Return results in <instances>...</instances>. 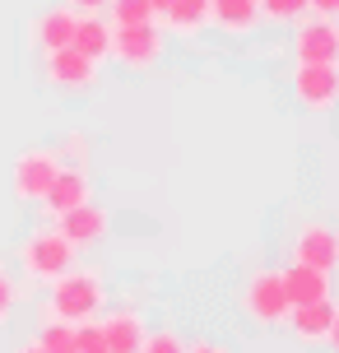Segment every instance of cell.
Here are the masks:
<instances>
[{
  "label": "cell",
  "mask_w": 339,
  "mask_h": 353,
  "mask_svg": "<svg viewBox=\"0 0 339 353\" xmlns=\"http://www.w3.org/2000/svg\"><path fill=\"white\" fill-rule=\"evenodd\" d=\"M107 307V279L93 265H70L61 279H52V302L42 307V316H56L65 325L98 321Z\"/></svg>",
  "instance_id": "cell-1"
},
{
  "label": "cell",
  "mask_w": 339,
  "mask_h": 353,
  "mask_svg": "<svg viewBox=\"0 0 339 353\" xmlns=\"http://www.w3.org/2000/svg\"><path fill=\"white\" fill-rule=\"evenodd\" d=\"M74 261H79V251L65 242V232H61V228H33L23 242H19V270H23L33 283L61 279Z\"/></svg>",
  "instance_id": "cell-2"
},
{
  "label": "cell",
  "mask_w": 339,
  "mask_h": 353,
  "mask_svg": "<svg viewBox=\"0 0 339 353\" xmlns=\"http://www.w3.org/2000/svg\"><path fill=\"white\" fill-rule=\"evenodd\" d=\"M293 61L298 65H339V23L307 10L293 23Z\"/></svg>",
  "instance_id": "cell-3"
},
{
  "label": "cell",
  "mask_w": 339,
  "mask_h": 353,
  "mask_svg": "<svg viewBox=\"0 0 339 353\" xmlns=\"http://www.w3.org/2000/svg\"><path fill=\"white\" fill-rule=\"evenodd\" d=\"M163 47H167V33L158 23H135V28H112L107 56L125 70H154L163 61Z\"/></svg>",
  "instance_id": "cell-4"
},
{
  "label": "cell",
  "mask_w": 339,
  "mask_h": 353,
  "mask_svg": "<svg viewBox=\"0 0 339 353\" xmlns=\"http://www.w3.org/2000/svg\"><path fill=\"white\" fill-rule=\"evenodd\" d=\"M56 172H61L56 149H23L14 159V168H10V191H14V200H23V205H42V195H47V186L56 181Z\"/></svg>",
  "instance_id": "cell-5"
},
{
  "label": "cell",
  "mask_w": 339,
  "mask_h": 353,
  "mask_svg": "<svg viewBox=\"0 0 339 353\" xmlns=\"http://www.w3.org/2000/svg\"><path fill=\"white\" fill-rule=\"evenodd\" d=\"M242 307L256 325H288V293H284V279L279 270H256L247 279V293H242Z\"/></svg>",
  "instance_id": "cell-6"
},
{
  "label": "cell",
  "mask_w": 339,
  "mask_h": 353,
  "mask_svg": "<svg viewBox=\"0 0 339 353\" xmlns=\"http://www.w3.org/2000/svg\"><path fill=\"white\" fill-rule=\"evenodd\" d=\"M293 98L307 112H330L339 103V65H293Z\"/></svg>",
  "instance_id": "cell-7"
},
{
  "label": "cell",
  "mask_w": 339,
  "mask_h": 353,
  "mask_svg": "<svg viewBox=\"0 0 339 353\" xmlns=\"http://www.w3.org/2000/svg\"><path fill=\"white\" fill-rule=\"evenodd\" d=\"M293 261L298 265H311V270H321V274H330L339 265V242H335V228L330 223H302L298 228V237H293Z\"/></svg>",
  "instance_id": "cell-8"
},
{
  "label": "cell",
  "mask_w": 339,
  "mask_h": 353,
  "mask_svg": "<svg viewBox=\"0 0 339 353\" xmlns=\"http://www.w3.org/2000/svg\"><path fill=\"white\" fill-rule=\"evenodd\" d=\"M56 228L65 232V242H70L74 251H84V247H93V242L107 237V210H103L98 200H84V205H74V210L61 214Z\"/></svg>",
  "instance_id": "cell-9"
},
{
  "label": "cell",
  "mask_w": 339,
  "mask_h": 353,
  "mask_svg": "<svg viewBox=\"0 0 339 353\" xmlns=\"http://www.w3.org/2000/svg\"><path fill=\"white\" fill-rule=\"evenodd\" d=\"M47 84L52 88H93L98 84V61L79 56L74 47L47 52Z\"/></svg>",
  "instance_id": "cell-10"
},
{
  "label": "cell",
  "mask_w": 339,
  "mask_h": 353,
  "mask_svg": "<svg viewBox=\"0 0 339 353\" xmlns=\"http://www.w3.org/2000/svg\"><path fill=\"white\" fill-rule=\"evenodd\" d=\"M74 10L70 5H52V10H42V14L28 23V37H33V47L42 56L47 52H61V47H70V37H74Z\"/></svg>",
  "instance_id": "cell-11"
},
{
  "label": "cell",
  "mask_w": 339,
  "mask_h": 353,
  "mask_svg": "<svg viewBox=\"0 0 339 353\" xmlns=\"http://www.w3.org/2000/svg\"><path fill=\"white\" fill-rule=\"evenodd\" d=\"M98 330L107 339V353H140L144 335H149V330H144V316L130 312V307H116L107 316H98Z\"/></svg>",
  "instance_id": "cell-12"
},
{
  "label": "cell",
  "mask_w": 339,
  "mask_h": 353,
  "mask_svg": "<svg viewBox=\"0 0 339 353\" xmlns=\"http://www.w3.org/2000/svg\"><path fill=\"white\" fill-rule=\"evenodd\" d=\"M84 200H93L89 172H84V168H61V172H56V181L47 186V195H42V205H47V214H52V219H61L65 210L84 205Z\"/></svg>",
  "instance_id": "cell-13"
},
{
  "label": "cell",
  "mask_w": 339,
  "mask_h": 353,
  "mask_svg": "<svg viewBox=\"0 0 339 353\" xmlns=\"http://www.w3.org/2000/svg\"><path fill=\"white\" fill-rule=\"evenodd\" d=\"M279 279H284V293H288V307H307V302H321L330 298V274L321 270H311V265H288L279 270Z\"/></svg>",
  "instance_id": "cell-14"
},
{
  "label": "cell",
  "mask_w": 339,
  "mask_h": 353,
  "mask_svg": "<svg viewBox=\"0 0 339 353\" xmlns=\"http://www.w3.org/2000/svg\"><path fill=\"white\" fill-rule=\"evenodd\" d=\"M330 321H335V302H330V298L307 302V307H293V312H288V325H293L298 344H325Z\"/></svg>",
  "instance_id": "cell-15"
},
{
  "label": "cell",
  "mask_w": 339,
  "mask_h": 353,
  "mask_svg": "<svg viewBox=\"0 0 339 353\" xmlns=\"http://www.w3.org/2000/svg\"><path fill=\"white\" fill-rule=\"evenodd\" d=\"M70 47L79 56H89V61H107V47H112V23L103 14H79L74 19V37H70Z\"/></svg>",
  "instance_id": "cell-16"
},
{
  "label": "cell",
  "mask_w": 339,
  "mask_h": 353,
  "mask_svg": "<svg viewBox=\"0 0 339 353\" xmlns=\"http://www.w3.org/2000/svg\"><path fill=\"white\" fill-rule=\"evenodd\" d=\"M209 23L223 33H251L260 23V0H209Z\"/></svg>",
  "instance_id": "cell-17"
},
{
  "label": "cell",
  "mask_w": 339,
  "mask_h": 353,
  "mask_svg": "<svg viewBox=\"0 0 339 353\" xmlns=\"http://www.w3.org/2000/svg\"><path fill=\"white\" fill-rule=\"evenodd\" d=\"M200 28H209V0H172L163 10V33L196 37Z\"/></svg>",
  "instance_id": "cell-18"
},
{
  "label": "cell",
  "mask_w": 339,
  "mask_h": 353,
  "mask_svg": "<svg viewBox=\"0 0 339 353\" xmlns=\"http://www.w3.org/2000/svg\"><path fill=\"white\" fill-rule=\"evenodd\" d=\"M37 344L47 353H74V325H65V321H56V316H42L37 312Z\"/></svg>",
  "instance_id": "cell-19"
},
{
  "label": "cell",
  "mask_w": 339,
  "mask_h": 353,
  "mask_svg": "<svg viewBox=\"0 0 339 353\" xmlns=\"http://www.w3.org/2000/svg\"><path fill=\"white\" fill-rule=\"evenodd\" d=\"M154 5L149 0H107V23L112 28H135V23H154Z\"/></svg>",
  "instance_id": "cell-20"
},
{
  "label": "cell",
  "mask_w": 339,
  "mask_h": 353,
  "mask_svg": "<svg viewBox=\"0 0 339 353\" xmlns=\"http://www.w3.org/2000/svg\"><path fill=\"white\" fill-rule=\"evenodd\" d=\"M307 14V0H260V19L269 23H298Z\"/></svg>",
  "instance_id": "cell-21"
},
{
  "label": "cell",
  "mask_w": 339,
  "mask_h": 353,
  "mask_svg": "<svg viewBox=\"0 0 339 353\" xmlns=\"http://www.w3.org/2000/svg\"><path fill=\"white\" fill-rule=\"evenodd\" d=\"M56 159H61V168H89V140L79 130H70L61 140V149H56Z\"/></svg>",
  "instance_id": "cell-22"
},
{
  "label": "cell",
  "mask_w": 339,
  "mask_h": 353,
  "mask_svg": "<svg viewBox=\"0 0 339 353\" xmlns=\"http://www.w3.org/2000/svg\"><path fill=\"white\" fill-rule=\"evenodd\" d=\"M74 353H107V339H103V330H98V321L74 325Z\"/></svg>",
  "instance_id": "cell-23"
},
{
  "label": "cell",
  "mask_w": 339,
  "mask_h": 353,
  "mask_svg": "<svg viewBox=\"0 0 339 353\" xmlns=\"http://www.w3.org/2000/svg\"><path fill=\"white\" fill-rule=\"evenodd\" d=\"M140 353H186V344L177 330H154V335H144Z\"/></svg>",
  "instance_id": "cell-24"
},
{
  "label": "cell",
  "mask_w": 339,
  "mask_h": 353,
  "mask_svg": "<svg viewBox=\"0 0 339 353\" xmlns=\"http://www.w3.org/2000/svg\"><path fill=\"white\" fill-rule=\"evenodd\" d=\"M14 302H19V283H14L10 270H0V321L14 312Z\"/></svg>",
  "instance_id": "cell-25"
},
{
  "label": "cell",
  "mask_w": 339,
  "mask_h": 353,
  "mask_svg": "<svg viewBox=\"0 0 339 353\" xmlns=\"http://www.w3.org/2000/svg\"><path fill=\"white\" fill-rule=\"evenodd\" d=\"M307 10H311V14H325V19H335V23H339V0H307Z\"/></svg>",
  "instance_id": "cell-26"
},
{
  "label": "cell",
  "mask_w": 339,
  "mask_h": 353,
  "mask_svg": "<svg viewBox=\"0 0 339 353\" xmlns=\"http://www.w3.org/2000/svg\"><path fill=\"white\" fill-rule=\"evenodd\" d=\"M65 5H70L74 14H103L107 10V0H65Z\"/></svg>",
  "instance_id": "cell-27"
},
{
  "label": "cell",
  "mask_w": 339,
  "mask_h": 353,
  "mask_svg": "<svg viewBox=\"0 0 339 353\" xmlns=\"http://www.w3.org/2000/svg\"><path fill=\"white\" fill-rule=\"evenodd\" d=\"M186 353H228V349L214 344V339H196V344H186Z\"/></svg>",
  "instance_id": "cell-28"
},
{
  "label": "cell",
  "mask_w": 339,
  "mask_h": 353,
  "mask_svg": "<svg viewBox=\"0 0 339 353\" xmlns=\"http://www.w3.org/2000/svg\"><path fill=\"white\" fill-rule=\"evenodd\" d=\"M325 344L339 353V307H335V321H330V335H325Z\"/></svg>",
  "instance_id": "cell-29"
},
{
  "label": "cell",
  "mask_w": 339,
  "mask_h": 353,
  "mask_svg": "<svg viewBox=\"0 0 339 353\" xmlns=\"http://www.w3.org/2000/svg\"><path fill=\"white\" fill-rule=\"evenodd\" d=\"M19 353H47V349H42L37 339H28V344H23V349H19Z\"/></svg>",
  "instance_id": "cell-30"
},
{
  "label": "cell",
  "mask_w": 339,
  "mask_h": 353,
  "mask_svg": "<svg viewBox=\"0 0 339 353\" xmlns=\"http://www.w3.org/2000/svg\"><path fill=\"white\" fill-rule=\"evenodd\" d=\"M149 5H154V14H163V10H167L172 0H149Z\"/></svg>",
  "instance_id": "cell-31"
},
{
  "label": "cell",
  "mask_w": 339,
  "mask_h": 353,
  "mask_svg": "<svg viewBox=\"0 0 339 353\" xmlns=\"http://www.w3.org/2000/svg\"><path fill=\"white\" fill-rule=\"evenodd\" d=\"M335 242H339V228H335Z\"/></svg>",
  "instance_id": "cell-32"
}]
</instances>
